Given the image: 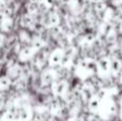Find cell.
<instances>
[{
    "instance_id": "cell-2",
    "label": "cell",
    "mask_w": 122,
    "mask_h": 121,
    "mask_svg": "<svg viewBox=\"0 0 122 121\" xmlns=\"http://www.w3.org/2000/svg\"><path fill=\"white\" fill-rule=\"evenodd\" d=\"M11 85H12V79L9 76H2L1 77V90L2 92L6 91L10 89Z\"/></svg>"
},
{
    "instance_id": "cell-1",
    "label": "cell",
    "mask_w": 122,
    "mask_h": 121,
    "mask_svg": "<svg viewBox=\"0 0 122 121\" xmlns=\"http://www.w3.org/2000/svg\"><path fill=\"white\" fill-rule=\"evenodd\" d=\"M65 56H66V50L62 47H57L51 53L48 58V66L53 69L61 68L64 62Z\"/></svg>"
}]
</instances>
